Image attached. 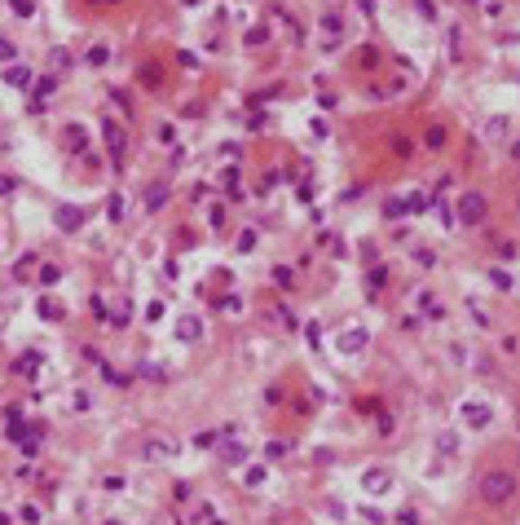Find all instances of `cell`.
<instances>
[{"mask_svg": "<svg viewBox=\"0 0 520 525\" xmlns=\"http://www.w3.org/2000/svg\"><path fill=\"white\" fill-rule=\"evenodd\" d=\"M463 419L467 424H472V429H485V424H490V406H485V402H463Z\"/></svg>", "mask_w": 520, "mask_h": 525, "instance_id": "6", "label": "cell"}, {"mask_svg": "<svg viewBox=\"0 0 520 525\" xmlns=\"http://www.w3.org/2000/svg\"><path fill=\"white\" fill-rule=\"evenodd\" d=\"M335 344H340V353H362L366 349V327H344Z\"/></svg>", "mask_w": 520, "mask_h": 525, "instance_id": "4", "label": "cell"}, {"mask_svg": "<svg viewBox=\"0 0 520 525\" xmlns=\"http://www.w3.org/2000/svg\"><path fill=\"white\" fill-rule=\"evenodd\" d=\"M383 212H388V217H406V199H393V203L383 208Z\"/></svg>", "mask_w": 520, "mask_h": 525, "instance_id": "25", "label": "cell"}, {"mask_svg": "<svg viewBox=\"0 0 520 525\" xmlns=\"http://www.w3.org/2000/svg\"><path fill=\"white\" fill-rule=\"evenodd\" d=\"M0 62H13V44L5 36H0Z\"/></svg>", "mask_w": 520, "mask_h": 525, "instance_id": "29", "label": "cell"}, {"mask_svg": "<svg viewBox=\"0 0 520 525\" xmlns=\"http://www.w3.org/2000/svg\"><path fill=\"white\" fill-rule=\"evenodd\" d=\"M31 84H36L40 97H49V93H53V75H40V80H31Z\"/></svg>", "mask_w": 520, "mask_h": 525, "instance_id": "20", "label": "cell"}, {"mask_svg": "<svg viewBox=\"0 0 520 525\" xmlns=\"http://www.w3.org/2000/svg\"><path fill=\"white\" fill-rule=\"evenodd\" d=\"M53 221H58L62 229H80V225H84V212H80V208H58Z\"/></svg>", "mask_w": 520, "mask_h": 525, "instance_id": "8", "label": "cell"}, {"mask_svg": "<svg viewBox=\"0 0 520 525\" xmlns=\"http://www.w3.org/2000/svg\"><path fill=\"white\" fill-rule=\"evenodd\" d=\"M194 446H198V450H212V446H221V433H198V437H194Z\"/></svg>", "mask_w": 520, "mask_h": 525, "instance_id": "13", "label": "cell"}, {"mask_svg": "<svg viewBox=\"0 0 520 525\" xmlns=\"http://www.w3.org/2000/svg\"><path fill=\"white\" fill-rule=\"evenodd\" d=\"M18 512H23V521H27V525H40V507H36V503H23Z\"/></svg>", "mask_w": 520, "mask_h": 525, "instance_id": "19", "label": "cell"}, {"mask_svg": "<svg viewBox=\"0 0 520 525\" xmlns=\"http://www.w3.org/2000/svg\"><path fill=\"white\" fill-rule=\"evenodd\" d=\"M516 495V477H512V472H485V477H481V499L485 503H507Z\"/></svg>", "mask_w": 520, "mask_h": 525, "instance_id": "1", "label": "cell"}, {"mask_svg": "<svg viewBox=\"0 0 520 525\" xmlns=\"http://www.w3.org/2000/svg\"><path fill=\"white\" fill-rule=\"evenodd\" d=\"M66 141H71L75 151H84V128H75V124H71V128H66Z\"/></svg>", "mask_w": 520, "mask_h": 525, "instance_id": "21", "label": "cell"}, {"mask_svg": "<svg viewBox=\"0 0 520 525\" xmlns=\"http://www.w3.org/2000/svg\"><path fill=\"white\" fill-rule=\"evenodd\" d=\"M414 9H419V13H424V18H428V23H432V18H437V5H432V0H414Z\"/></svg>", "mask_w": 520, "mask_h": 525, "instance_id": "23", "label": "cell"}, {"mask_svg": "<svg viewBox=\"0 0 520 525\" xmlns=\"http://www.w3.org/2000/svg\"><path fill=\"white\" fill-rule=\"evenodd\" d=\"M265 477H269V472H265L260 464H256V468H247V472H243V481H247V486H265Z\"/></svg>", "mask_w": 520, "mask_h": 525, "instance_id": "14", "label": "cell"}, {"mask_svg": "<svg viewBox=\"0 0 520 525\" xmlns=\"http://www.w3.org/2000/svg\"><path fill=\"white\" fill-rule=\"evenodd\" d=\"M9 5H13L18 18H36V5H31V0H9Z\"/></svg>", "mask_w": 520, "mask_h": 525, "instance_id": "15", "label": "cell"}, {"mask_svg": "<svg viewBox=\"0 0 520 525\" xmlns=\"http://www.w3.org/2000/svg\"><path fill=\"white\" fill-rule=\"evenodd\" d=\"M106 525H120V521H106Z\"/></svg>", "mask_w": 520, "mask_h": 525, "instance_id": "34", "label": "cell"}, {"mask_svg": "<svg viewBox=\"0 0 520 525\" xmlns=\"http://www.w3.org/2000/svg\"><path fill=\"white\" fill-rule=\"evenodd\" d=\"M455 217H459V225H463V229L481 225L485 217H490V203H485V194H481V190H467V194H459V208H455Z\"/></svg>", "mask_w": 520, "mask_h": 525, "instance_id": "2", "label": "cell"}, {"mask_svg": "<svg viewBox=\"0 0 520 525\" xmlns=\"http://www.w3.org/2000/svg\"><path fill=\"white\" fill-rule=\"evenodd\" d=\"M40 278H44V283H58L62 270H58V265H44V270H40Z\"/></svg>", "mask_w": 520, "mask_h": 525, "instance_id": "28", "label": "cell"}, {"mask_svg": "<svg viewBox=\"0 0 520 525\" xmlns=\"http://www.w3.org/2000/svg\"><path fill=\"white\" fill-rule=\"evenodd\" d=\"M102 141H106V151H110V159H115V163H120V159L128 155V137H124V128L115 124V120H106V124H102Z\"/></svg>", "mask_w": 520, "mask_h": 525, "instance_id": "3", "label": "cell"}, {"mask_svg": "<svg viewBox=\"0 0 520 525\" xmlns=\"http://www.w3.org/2000/svg\"><path fill=\"white\" fill-rule=\"evenodd\" d=\"M163 199H167V186H155V190H150V212L163 208Z\"/></svg>", "mask_w": 520, "mask_h": 525, "instance_id": "22", "label": "cell"}, {"mask_svg": "<svg viewBox=\"0 0 520 525\" xmlns=\"http://www.w3.org/2000/svg\"><path fill=\"white\" fill-rule=\"evenodd\" d=\"M428 208H432L428 194H410V199H406V212H428Z\"/></svg>", "mask_w": 520, "mask_h": 525, "instance_id": "12", "label": "cell"}, {"mask_svg": "<svg viewBox=\"0 0 520 525\" xmlns=\"http://www.w3.org/2000/svg\"><path fill=\"white\" fill-rule=\"evenodd\" d=\"M371 495H383V490H393V472H383V468H371L366 472V481H362Z\"/></svg>", "mask_w": 520, "mask_h": 525, "instance_id": "7", "label": "cell"}, {"mask_svg": "<svg viewBox=\"0 0 520 525\" xmlns=\"http://www.w3.org/2000/svg\"><path fill=\"white\" fill-rule=\"evenodd\" d=\"M357 5H362V13H375V0H357Z\"/></svg>", "mask_w": 520, "mask_h": 525, "instance_id": "31", "label": "cell"}, {"mask_svg": "<svg viewBox=\"0 0 520 525\" xmlns=\"http://www.w3.org/2000/svg\"><path fill=\"white\" fill-rule=\"evenodd\" d=\"M287 450H291V441H269V446H265V455H269V459H282Z\"/></svg>", "mask_w": 520, "mask_h": 525, "instance_id": "18", "label": "cell"}, {"mask_svg": "<svg viewBox=\"0 0 520 525\" xmlns=\"http://www.w3.org/2000/svg\"><path fill=\"white\" fill-rule=\"evenodd\" d=\"M437 446H441V455H455V446H459V437H455V433H441V437H437Z\"/></svg>", "mask_w": 520, "mask_h": 525, "instance_id": "17", "label": "cell"}, {"mask_svg": "<svg viewBox=\"0 0 520 525\" xmlns=\"http://www.w3.org/2000/svg\"><path fill=\"white\" fill-rule=\"evenodd\" d=\"M251 248H256V234L247 229V234H239V252H251Z\"/></svg>", "mask_w": 520, "mask_h": 525, "instance_id": "27", "label": "cell"}, {"mask_svg": "<svg viewBox=\"0 0 520 525\" xmlns=\"http://www.w3.org/2000/svg\"><path fill=\"white\" fill-rule=\"evenodd\" d=\"M31 80H36V75H31L27 67H9V71H5V84H13V89H23V84H31Z\"/></svg>", "mask_w": 520, "mask_h": 525, "instance_id": "9", "label": "cell"}, {"mask_svg": "<svg viewBox=\"0 0 520 525\" xmlns=\"http://www.w3.org/2000/svg\"><path fill=\"white\" fill-rule=\"evenodd\" d=\"M490 283L507 291V287H512V274H507V270H490Z\"/></svg>", "mask_w": 520, "mask_h": 525, "instance_id": "16", "label": "cell"}, {"mask_svg": "<svg viewBox=\"0 0 520 525\" xmlns=\"http://www.w3.org/2000/svg\"><path fill=\"white\" fill-rule=\"evenodd\" d=\"M340 27H344V23H340V13H326V18H322V31H331V36H335Z\"/></svg>", "mask_w": 520, "mask_h": 525, "instance_id": "24", "label": "cell"}, {"mask_svg": "<svg viewBox=\"0 0 520 525\" xmlns=\"http://www.w3.org/2000/svg\"><path fill=\"white\" fill-rule=\"evenodd\" d=\"M414 260H419V265H432V260H437V252H432V248H419Z\"/></svg>", "mask_w": 520, "mask_h": 525, "instance_id": "26", "label": "cell"}, {"mask_svg": "<svg viewBox=\"0 0 520 525\" xmlns=\"http://www.w3.org/2000/svg\"><path fill=\"white\" fill-rule=\"evenodd\" d=\"M198 336H203V322H198L194 314H181V318H177V340H181V344H194Z\"/></svg>", "mask_w": 520, "mask_h": 525, "instance_id": "5", "label": "cell"}, {"mask_svg": "<svg viewBox=\"0 0 520 525\" xmlns=\"http://www.w3.org/2000/svg\"><path fill=\"white\" fill-rule=\"evenodd\" d=\"M89 62H93V67H106V62H110V44L97 40V44L89 49Z\"/></svg>", "mask_w": 520, "mask_h": 525, "instance_id": "10", "label": "cell"}, {"mask_svg": "<svg viewBox=\"0 0 520 525\" xmlns=\"http://www.w3.org/2000/svg\"><path fill=\"white\" fill-rule=\"evenodd\" d=\"M0 525H9V517H5V512H0Z\"/></svg>", "mask_w": 520, "mask_h": 525, "instance_id": "33", "label": "cell"}, {"mask_svg": "<svg viewBox=\"0 0 520 525\" xmlns=\"http://www.w3.org/2000/svg\"><path fill=\"white\" fill-rule=\"evenodd\" d=\"M208 525H225V521H221V517H208Z\"/></svg>", "mask_w": 520, "mask_h": 525, "instance_id": "32", "label": "cell"}, {"mask_svg": "<svg viewBox=\"0 0 520 525\" xmlns=\"http://www.w3.org/2000/svg\"><path fill=\"white\" fill-rule=\"evenodd\" d=\"M40 371V353H23L18 358V375H36Z\"/></svg>", "mask_w": 520, "mask_h": 525, "instance_id": "11", "label": "cell"}, {"mask_svg": "<svg viewBox=\"0 0 520 525\" xmlns=\"http://www.w3.org/2000/svg\"><path fill=\"white\" fill-rule=\"evenodd\" d=\"M243 455H247L243 446H225V459H229V464H239V459H243Z\"/></svg>", "mask_w": 520, "mask_h": 525, "instance_id": "30", "label": "cell"}]
</instances>
